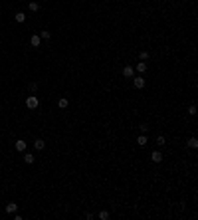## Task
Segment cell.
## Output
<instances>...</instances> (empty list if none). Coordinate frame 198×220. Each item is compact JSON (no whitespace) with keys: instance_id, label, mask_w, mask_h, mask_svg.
<instances>
[{"instance_id":"cell-15","label":"cell","mask_w":198,"mask_h":220,"mask_svg":"<svg viewBox=\"0 0 198 220\" xmlns=\"http://www.w3.org/2000/svg\"><path fill=\"white\" fill-rule=\"evenodd\" d=\"M28 8H30V12H38V10H40V4H38V2H30Z\"/></svg>"},{"instance_id":"cell-3","label":"cell","mask_w":198,"mask_h":220,"mask_svg":"<svg viewBox=\"0 0 198 220\" xmlns=\"http://www.w3.org/2000/svg\"><path fill=\"white\" fill-rule=\"evenodd\" d=\"M40 44H42V38H40V34H34L32 38H30V46H32V48H40Z\"/></svg>"},{"instance_id":"cell-8","label":"cell","mask_w":198,"mask_h":220,"mask_svg":"<svg viewBox=\"0 0 198 220\" xmlns=\"http://www.w3.org/2000/svg\"><path fill=\"white\" fill-rule=\"evenodd\" d=\"M67 105H69V101H67L66 97H60V99H57V107H60V109H67Z\"/></svg>"},{"instance_id":"cell-5","label":"cell","mask_w":198,"mask_h":220,"mask_svg":"<svg viewBox=\"0 0 198 220\" xmlns=\"http://www.w3.org/2000/svg\"><path fill=\"white\" fill-rule=\"evenodd\" d=\"M14 147H16V151H20V153H24V151H26V147H28V143H26L24 139H18V141L14 143Z\"/></svg>"},{"instance_id":"cell-17","label":"cell","mask_w":198,"mask_h":220,"mask_svg":"<svg viewBox=\"0 0 198 220\" xmlns=\"http://www.w3.org/2000/svg\"><path fill=\"white\" fill-rule=\"evenodd\" d=\"M99 218L107 220V218H109V210H101V212H99Z\"/></svg>"},{"instance_id":"cell-11","label":"cell","mask_w":198,"mask_h":220,"mask_svg":"<svg viewBox=\"0 0 198 220\" xmlns=\"http://www.w3.org/2000/svg\"><path fill=\"white\" fill-rule=\"evenodd\" d=\"M188 147H190V149H198V139L196 137H190V139H188Z\"/></svg>"},{"instance_id":"cell-12","label":"cell","mask_w":198,"mask_h":220,"mask_svg":"<svg viewBox=\"0 0 198 220\" xmlns=\"http://www.w3.org/2000/svg\"><path fill=\"white\" fill-rule=\"evenodd\" d=\"M135 69H137L139 74H145V71H147V64H145V62H141V64H137V66H135Z\"/></svg>"},{"instance_id":"cell-2","label":"cell","mask_w":198,"mask_h":220,"mask_svg":"<svg viewBox=\"0 0 198 220\" xmlns=\"http://www.w3.org/2000/svg\"><path fill=\"white\" fill-rule=\"evenodd\" d=\"M131 79H133V85H135L137 89H143L145 87V79L141 77V74H139V76H133Z\"/></svg>"},{"instance_id":"cell-22","label":"cell","mask_w":198,"mask_h":220,"mask_svg":"<svg viewBox=\"0 0 198 220\" xmlns=\"http://www.w3.org/2000/svg\"><path fill=\"white\" fill-rule=\"evenodd\" d=\"M139 129H141V133H147V131H149V125H141Z\"/></svg>"},{"instance_id":"cell-21","label":"cell","mask_w":198,"mask_h":220,"mask_svg":"<svg viewBox=\"0 0 198 220\" xmlns=\"http://www.w3.org/2000/svg\"><path fill=\"white\" fill-rule=\"evenodd\" d=\"M139 58H141V60H143V62H145V60L149 58V54H147V52H141V54H139Z\"/></svg>"},{"instance_id":"cell-20","label":"cell","mask_w":198,"mask_h":220,"mask_svg":"<svg viewBox=\"0 0 198 220\" xmlns=\"http://www.w3.org/2000/svg\"><path fill=\"white\" fill-rule=\"evenodd\" d=\"M28 87H30V91H32V93H34V91H36V89H38V83H30V85H28Z\"/></svg>"},{"instance_id":"cell-6","label":"cell","mask_w":198,"mask_h":220,"mask_svg":"<svg viewBox=\"0 0 198 220\" xmlns=\"http://www.w3.org/2000/svg\"><path fill=\"white\" fill-rule=\"evenodd\" d=\"M44 147H46L44 139H36V141H34V149H36V151H44Z\"/></svg>"},{"instance_id":"cell-7","label":"cell","mask_w":198,"mask_h":220,"mask_svg":"<svg viewBox=\"0 0 198 220\" xmlns=\"http://www.w3.org/2000/svg\"><path fill=\"white\" fill-rule=\"evenodd\" d=\"M151 159H153L154 163H161V161H163V153H161V151H153V153H151Z\"/></svg>"},{"instance_id":"cell-10","label":"cell","mask_w":198,"mask_h":220,"mask_svg":"<svg viewBox=\"0 0 198 220\" xmlns=\"http://www.w3.org/2000/svg\"><path fill=\"white\" fill-rule=\"evenodd\" d=\"M34 161H36V157H34V155H30V153L24 155V163H26V165H32Z\"/></svg>"},{"instance_id":"cell-18","label":"cell","mask_w":198,"mask_h":220,"mask_svg":"<svg viewBox=\"0 0 198 220\" xmlns=\"http://www.w3.org/2000/svg\"><path fill=\"white\" fill-rule=\"evenodd\" d=\"M156 145H166L165 135H159V137H156Z\"/></svg>"},{"instance_id":"cell-9","label":"cell","mask_w":198,"mask_h":220,"mask_svg":"<svg viewBox=\"0 0 198 220\" xmlns=\"http://www.w3.org/2000/svg\"><path fill=\"white\" fill-rule=\"evenodd\" d=\"M14 18H16V22H26V14H24V12H16V14H14Z\"/></svg>"},{"instance_id":"cell-13","label":"cell","mask_w":198,"mask_h":220,"mask_svg":"<svg viewBox=\"0 0 198 220\" xmlns=\"http://www.w3.org/2000/svg\"><path fill=\"white\" fill-rule=\"evenodd\" d=\"M16 208H18V206H16V204H14V202H10V204H6V212H8V214H14V212H16Z\"/></svg>"},{"instance_id":"cell-19","label":"cell","mask_w":198,"mask_h":220,"mask_svg":"<svg viewBox=\"0 0 198 220\" xmlns=\"http://www.w3.org/2000/svg\"><path fill=\"white\" fill-rule=\"evenodd\" d=\"M188 115H196V105H194V103L188 107Z\"/></svg>"},{"instance_id":"cell-23","label":"cell","mask_w":198,"mask_h":220,"mask_svg":"<svg viewBox=\"0 0 198 220\" xmlns=\"http://www.w3.org/2000/svg\"><path fill=\"white\" fill-rule=\"evenodd\" d=\"M0 44H2V40H0Z\"/></svg>"},{"instance_id":"cell-1","label":"cell","mask_w":198,"mask_h":220,"mask_svg":"<svg viewBox=\"0 0 198 220\" xmlns=\"http://www.w3.org/2000/svg\"><path fill=\"white\" fill-rule=\"evenodd\" d=\"M38 105H40V99L36 97V95H28L26 97V107L28 109H38Z\"/></svg>"},{"instance_id":"cell-14","label":"cell","mask_w":198,"mask_h":220,"mask_svg":"<svg viewBox=\"0 0 198 220\" xmlns=\"http://www.w3.org/2000/svg\"><path fill=\"white\" fill-rule=\"evenodd\" d=\"M137 143H139V147H145L149 141H147V137H145V135H139V137H137Z\"/></svg>"},{"instance_id":"cell-4","label":"cell","mask_w":198,"mask_h":220,"mask_svg":"<svg viewBox=\"0 0 198 220\" xmlns=\"http://www.w3.org/2000/svg\"><path fill=\"white\" fill-rule=\"evenodd\" d=\"M133 76H135V67H131V66H125V67H123V77L131 79Z\"/></svg>"},{"instance_id":"cell-16","label":"cell","mask_w":198,"mask_h":220,"mask_svg":"<svg viewBox=\"0 0 198 220\" xmlns=\"http://www.w3.org/2000/svg\"><path fill=\"white\" fill-rule=\"evenodd\" d=\"M40 38H42V40H50V38H52V34L48 32V30H42V32H40Z\"/></svg>"}]
</instances>
